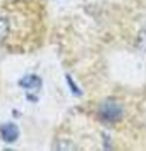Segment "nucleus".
Instances as JSON below:
<instances>
[{"label":"nucleus","mask_w":146,"mask_h":151,"mask_svg":"<svg viewBox=\"0 0 146 151\" xmlns=\"http://www.w3.org/2000/svg\"><path fill=\"white\" fill-rule=\"evenodd\" d=\"M19 84L22 86V88H26V89H38L40 86H41V79L35 74H29V76H24V77L21 79Z\"/></svg>","instance_id":"obj_4"},{"label":"nucleus","mask_w":146,"mask_h":151,"mask_svg":"<svg viewBox=\"0 0 146 151\" xmlns=\"http://www.w3.org/2000/svg\"><path fill=\"white\" fill-rule=\"evenodd\" d=\"M137 47L141 50H146V31H139V36H137Z\"/></svg>","instance_id":"obj_5"},{"label":"nucleus","mask_w":146,"mask_h":151,"mask_svg":"<svg viewBox=\"0 0 146 151\" xmlns=\"http://www.w3.org/2000/svg\"><path fill=\"white\" fill-rule=\"evenodd\" d=\"M124 115V108L122 105H119L114 100H107L98 106V117L107 124H115L122 119Z\"/></svg>","instance_id":"obj_2"},{"label":"nucleus","mask_w":146,"mask_h":151,"mask_svg":"<svg viewBox=\"0 0 146 151\" xmlns=\"http://www.w3.org/2000/svg\"><path fill=\"white\" fill-rule=\"evenodd\" d=\"M36 0H9L0 7V45L10 52L28 50L40 29Z\"/></svg>","instance_id":"obj_1"},{"label":"nucleus","mask_w":146,"mask_h":151,"mask_svg":"<svg viewBox=\"0 0 146 151\" xmlns=\"http://www.w3.org/2000/svg\"><path fill=\"white\" fill-rule=\"evenodd\" d=\"M0 136L2 139L7 142H16L19 139V129L16 124H4L0 127Z\"/></svg>","instance_id":"obj_3"}]
</instances>
